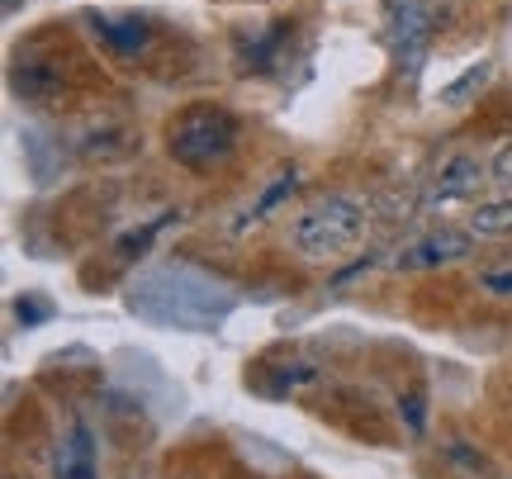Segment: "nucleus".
Returning a JSON list of instances; mask_svg holds the SVG:
<instances>
[{
	"label": "nucleus",
	"mask_w": 512,
	"mask_h": 479,
	"mask_svg": "<svg viewBox=\"0 0 512 479\" xmlns=\"http://www.w3.org/2000/svg\"><path fill=\"white\" fill-rule=\"evenodd\" d=\"M124 304L128 314L152 323V328L219 332L228 323V314L238 309V290L228 280L190 266V261H162V266L138 271Z\"/></svg>",
	"instance_id": "obj_1"
},
{
	"label": "nucleus",
	"mask_w": 512,
	"mask_h": 479,
	"mask_svg": "<svg viewBox=\"0 0 512 479\" xmlns=\"http://www.w3.org/2000/svg\"><path fill=\"white\" fill-rule=\"evenodd\" d=\"M361 238H366V209L351 200V195H323L290 228V247L304 261H313V266L347 257Z\"/></svg>",
	"instance_id": "obj_2"
},
{
	"label": "nucleus",
	"mask_w": 512,
	"mask_h": 479,
	"mask_svg": "<svg viewBox=\"0 0 512 479\" xmlns=\"http://www.w3.org/2000/svg\"><path fill=\"white\" fill-rule=\"evenodd\" d=\"M242 143V124L223 105H195L171 119L166 129V152L185 166V171H214L223 166Z\"/></svg>",
	"instance_id": "obj_3"
},
{
	"label": "nucleus",
	"mask_w": 512,
	"mask_h": 479,
	"mask_svg": "<svg viewBox=\"0 0 512 479\" xmlns=\"http://www.w3.org/2000/svg\"><path fill=\"white\" fill-rule=\"evenodd\" d=\"M432 5L427 0H389V38H394V53L408 72H418L422 53H427V43H432Z\"/></svg>",
	"instance_id": "obj_4"
},
{
	"label": "nucleus",
	"mask_w": 512,
	"mask_h": 479,
	"mask_svg": "<svg viewBox=\"0 0 512 479\" xmlns=\"http://www.w3.org/2000/svg\"><path fill=\"white\" fill-rule=\"evenodd\" d=\"M470 242L475 233H460V228H437V233H422L418 242H408L394 266L399 271H432V266H446V261H465L470 257Z\"/></svg>",
	"instance_id": "obj_5"
},
{
	"label": "nucleus",
	"mask_w": 512,
	"mask_h": 479,
	"mask_svg": "<svg viewBox=\"0 0 512 479\" xmlns=\"http://www.w3.org/2000/svg\"><path fill=\"white\" fill-rule=\"evenodd\" d=\"M86 29H91L95 43H105L119 57H138L152 48V19L147 15H100V10H86Z\"/></svg>",
	"instance_id": "obj_6"
},
{
	"label": "nucleus",
	"mask_w": 512,
	"mask_h": 479,
	"mask_svg": "<svg viewBox=\"0 0 512 479\" xmlns=\"http://www.w3.org/2000/svg\"><path fill=\"white\" fill-rule=\"evenodd\" d=\"M479 185H484V166H479V157H470V152H456V157H446V162H441L432 195H437L441 204H451V200H475Z\"/></svg>",
	"instance_id": "obj_7"
},
{
	"label": "nucleus",
	"mask_w": 512,
	"mask_h": 479,
	"mask_svg": "<svg viewBox=\"0 0 512 479\" xmlns=\"http://www.w3.org/2000/svg\"><path fill=\"white\" fill-rule=\"evenodd\" d=\"M10 91L24 100V105H48L57 91H62V72L53 62H24L19 57L15 72H10Z\"/></svg>",
	"instance_id": "obj_8"
},
{
	"label": "nucleus",
	"mask_w": 512,
	"mask_h": 479,
	"mask_svg": "<svg viewBox=\"0 0 512 479\" xmlns=\"http://www.w3.org/2000/svg\"><path fill=\"white\" fill-rule=\"evenodd\" d=\"M57 479H95V437L81 418L72 423V437L57 446Z\"/></svg>",
	"instance_id": "obj_9"
},
{
	"label": "nucleus",
	"mask_w": 512,
	"mask_h": 479,
	"mask_svg": "<svg viewBox=\"0 0 512 479\" xmlns=\"http://www.w3.org/2000/svg\"><path fill=\"white\" fill-rule=\"evenodd\" d=\"M475 238H512V200H489L470 214Z\"/></svg>",
	"instance_id": "obj_10"
},
{
	"label": "nucleus",
	"mask_w": 512,
	"mask_h": 479,
	"mask_svg": "<svg viewBox=\"0 0 512 479\" xmlns=\"http://www.w3.org/2000/svg\"><path fill=\"white\" fill-rule=\"evenodd\" d=\"M489 76H494V62H470V72L456 76L451 86H441V105H451V110H460L470 95H479L484 86H489Z\"/></svg>",
	"instance_id": "obj_11"
},
{
	"label": "nucleus",
	"mask_w": 512,
	"mask_h": 479,
	"mask_svg": "<svg viewBox=\"0 0 512 479\" xmlns=\"http://www.w3.org/2000/svg\"><path fill=\"white\" fill-rule=\"evenodd\" d=\"M19 148H24V162H29V176H34L38 185H48V181H53L57 162H53V152H48V138H43V133L24 129V133H19Z\"/></svg>",
	"instance_id": "obj_12"
},
{
	"label": "nucleus",
	"mask_w": 512,
	"mask_h": 479,
	"mask_svg": "<svg viewBox=\"0 0 512 479\" xmlns=\"http://www.w3.org/2000/svg\"><path fill=\"white\" fill-rule=\"evenodd\" d=\"M280 43H285V24H271V29H266V34L256 38V43H247V53H242V62H247V72H252V67H256V72H266Z\"/></svg>",
	"instance_id": "obj_13"
},
{
	"label": "nucleus",
	"mask_w": 512,
	"mask_h": 479,
	"mask_svg": "<svg viewBox=\"0 0 512 479\" xmlns=\"http://www.w3.org/2000/svg\"><path fill=\"white\" fill-rule=\"evenodd\" d=\"M176 219V214H157V219L147 223V228H133V233H128L124 242H119V252H124V257H133V252H138V257H143L147 247H152V238H157V233H162L166 223Z\"/></svg>",
	"instance_id": "obj_14"
},
{
	"label": "nucleus",
	"mask_w": 512,
	"mask_h": 479,
	"mask_svg": "<svg viewBox=\"0 0 512 479\" xmlns=\"http://www.w3.org/2000/svg\"><path fill=\"white\" fill-rule=\"evenodd\" d=\"M294 185H299V176H294V171H280V176H275V185L261 195V204L252 209V219H261V214H266V209H275L285 195H294Z\"/></svg>",
	"instance_id": "obj_15"
},
{
	"label": "nucleus",
	"mask_w": 512,
	"mask_h": 479,
	"mask_svg": "<svg viewBox=\"0 0 512 479\" xmlns=\"http://www.w3.org/2000/svg\"><path fill=\"white\" fill-rule=\"evenodd\" d=\"M489 181L498 190H512V143H498L494 157H489Z\"/></svg>",
	"instance_id": "obj_16"
},
{
	"label": "nucleus",
	"mask_w": 512,
	"mask_h": 479,
	"mask_svg": "<svg viewBox=\"0 0 512 479\" xmlns=\"http://www.w3.org/2000/svg\"><path fill=\"white\" fill-rule=\"evenodd\" d=\"M15 314H19V323H29V328H34V323H43V318H53V309H48L38 295H24L15 304Z\"/></svg>",
	"instance_id": "obj_17"
},
{
	"label": "nucleus",
	"mask_w": 512,
	"mask_h": 479,
	"mask_svg": "<svg viewBox=\"0 0 512 479\" xmlns=\"http://www.w3.org/2000/svg\"><path fill=\"white\" fill-rule=\"evenodd\" d=\"M399 408H403V418H408V427H413V432H422V427H427V413H422V394H418V389H413Z\"/></svg>",
	"instance_id": "obj_18"
},
{
	"label": "nucleus",
	"mask_w": 512,
	"mask_h": 479,
	"mask_svg": "<svg viewBox=\"0 0 512 479\" xmlns=\"http://www.w3.org/2000/svg\"><path fill=\"white\" fill-rule=\"evenodd\" d=\"M489 295H512V271H484V280H479Z\"/></svg>",
	"instance_id": "obj_19"
},
{
	"label": "nucleus",
	"mask_w": 512,
	"mask_h": 479,
	"mask_svg": "<svg viewBox=\"0 0 512 479\" xmlns=\"http://www.w3.org/2000/svg\"><path fill=\"white\" fill-rule=\"evenodd\" d=\"M0 5H5V15H15L19 10V0H0Z\"/></svg>",
	"instance_id": "obj_20"
}]
</instances>
